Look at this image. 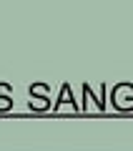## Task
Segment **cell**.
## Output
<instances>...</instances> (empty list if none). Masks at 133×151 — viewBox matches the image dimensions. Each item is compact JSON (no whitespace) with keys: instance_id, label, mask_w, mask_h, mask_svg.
Masks as SVG:
<instances>
[{"instance_id":"1","label":"cell","mask_w":133,"mask_h":151,"mask_svg":"<svg viewBox=\"0 0 133 151\" xmlns=\"http://www.w3.org/2000/svg\"><path fill=\"white\" fill-rule=\"evenodd\" d=\"M111 101L118 111H133V83H116L111 91Z\"/></svg>"},{"instance_id":"2","label":"cell","mask_w":133,"mask_h":151,"mask_svg":"<svg viewBox=\"0 0 133 151\" xmlns=\"http://www.w3.org/2000/svg\"><path fill=\"white\" fill-rule=\"evenodd\" d=\"M48 91H50V88L45 86V83H35V86L30 88V96L33 98H48Z\"/></svg>"},{"instance_id":"3","label":"cell","mask_w":133,"mask_h":151,"mask_svg":"<svg viewBox=\"0 0 133 151\" xmlns=\"http://www.w3.org/2000/svg\"><path fill=\"white\" fill-rule=\"evenodd\" d=\"M30 108H35V111H45V108H50V101H48V98H33L30 96Z\"/></svg>"},{"instance_id":"4","label":"cell","mask_w":133,"mask_h":151,"mask_svg":"<svg viewBox=\"0 0 133 151\" xmlns=\"http://www.w3.org/2000/svg\"><path fill=\"white\" fill-rule=\"evenodd\" d=\"M0 96H3V98H10L13 96V88L8 86V83H0Z\"/></svg>"},{"instance_id":"5","label":"cell","mask_w":133,"mask_h":151,"mask_svg":"<svg viewBox=\"0 0 133 151\" xmlns=\"http://www.w3.org/2000/svg\"><path fill=\"white\" fill-rule=\"evenodd\" d=\"M8 108H13V98H3L0 96V111H8Z\"/></svg>"},{"instance_id":"6","label":"cell","mask_w":133,"mask_h":151,"mask_svg":"<svg viewBox=\"0 0 133 151\" xmlns=\"http://www.w3.org/2000/svg\"><path fill=\"white\" fill-rule=\"evenodd\" d=\"M63 101H70V98H68V86H63ZM55 108H58V111H63L65 103H60V106H55Z\"/></svg>"}]
</instances>
